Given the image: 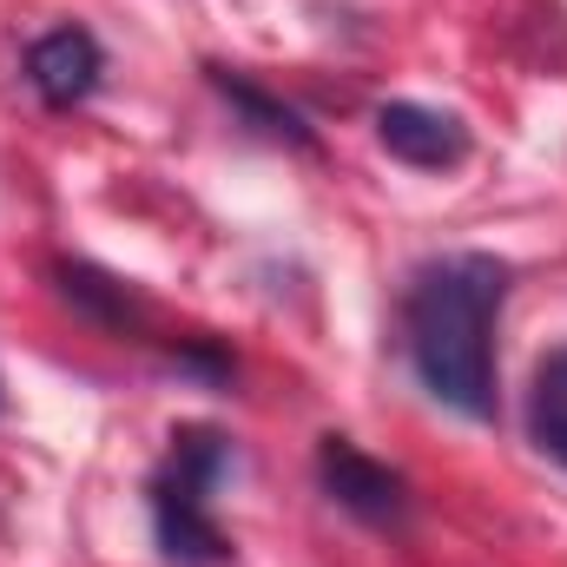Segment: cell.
Instances as JSON below:
<instances>
[{
	"label": "cell",
	"instance_id": "obj_1",
	"mask_svg": "<svg viewBox=\"0 0 567 567\" xmlns=\"http://www.w3.org/2000/svg\"><path fill=\"white\" fill-rule=\"evenodd\" d=\"M508 271L482 251H455L416 271L403 303V343L435 403L462 416H495V310H502Z\"/></svg>",
	"mask_w": 567,
	"mask_h": 567
},
{
	"label": "cell",
	"instance_id": "obj_2",
	"mask_svg": "<svg viewBox=\"0 0 567 567\" xmlns=\"http://www.w3.org/2000/svg\"><path fill=\"white\" fill-rule=\"evenodd\" d=\"M172 442H178V449H172V468L152 482V528H158V548H165V561H178V567L231 561V542H225V528H218L212 508H205V488L225 475L231 449H225L212 429H185V435H172Z\"/></svg>",
	"mask_w": 567,
	"mask_h": 567
},
{
	"label": "cell",
	"instance_id": "obj_3",
	"mask_svg": "<svg viewBox=\"0 0 567 567\" xmlns=\"http://www.w3.org/2000/svg\"><path fill=\"white\" fill-rule=\"evenodd\" d=\"M317 475H323L330 502L350 508L357 522L390 528V522L410 515V488H403V475L383 468V462H370V455H363L357 442H343V435H323V442H317Z\"/></svg>",
	"mask_w": 567,
	"mask_h": 567
},
{
	"label": "cell",
	"instance_id": "obj_4",
	"mask_svg": "<svg viewBox=\"0 0 567 567\" xmlns=\"http://www.w3.org/2000/svg\"><path fill=\"white\" fill-rule=\"evenodd\" d=\"M100 73H106V53H100V40H93L86 27H53V33H40L33 53H27V80H33V93H40L47 106H80V100H93Z\"/></svg>",
	"mask_w": 567,
	"mask_h": 567
},
{
	"label": "cell",
	"instance_id": "obj_5",
	"mask_svg": "<svg viewBox=\"0 0 567 567\" xmlns=\"http://www.w3.org/2000/svg\"><path fill=\"white\" fill-rule=\"evenodd\" d=\"M377 140L390 158L403 165H423V172H442L468 152V126L455 113H435V106H416V100H390L377 113Z\"/></svg>",
	"mask_w": 567,
	"mask_h": 567
},
{
	"label": "cell",
	"instance_id": "obj_6",
	"mask_svg": "<svg viewBox=\"0 0 567 567\" xmlns=\"http://www.w3.org/2000/svg\"><path fill=\"white\" fill-rule=\"evenodd\" d=\"M528 435L548 462L567 468V350H555L542 370H535V390H528Z\"/></svg>",
	"mask_w": 567,
	"mask_h": 567
},
{
	"label": "cell",
	"instance_id": "obj_7",
	"mask_svg": "<svg viewBox=\"0 0 567 567\" xmlns=\"http://www.w3.org/2000/svg\"><path fill=\"white\" fill-rule=\"evenodd\" d=\"M60 297H66L73 310H86L93 323H106V330L140 323V297H133L120 278L93 271V265H60Z\"/></svg>",
	"mask_w": 567,
	"mask_h": 567
},
{
	"label": "cell",
	"instance_id": "obj_8",
	"mask_svg": "<svg viewBox=\"0 0 567 567\" xmlns=\"http://www.w3.org/2000/svg\"><path fill=\"white\" fill-rule=\"evenodd\" d=\"M212 86L258 126V133H271V140H290V145H310V126H303V113L297 106H284L271 93H258L251 80H238V73H225V66H212Z\"/></svg>",
	"mask_w": 567,
	"mask_h": 567
}]
</instances>
